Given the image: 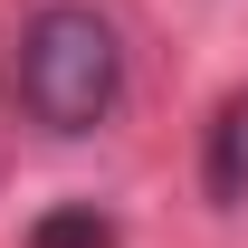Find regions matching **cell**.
I'll return each instance as SVG.
<instances>
[{
  "label": "cell",
  "mask_w": 248,
  "mask_h": 248,
  "mask_svg": "<svg viewBox=\"0 0 248 248\" xmlns=\"http://www.w3.org/2000/svg\"><path fill=\"white\" fill-rule=\"evenodd\" d=\"M19 105L48 134H95L124 105V38L86 0H48L19 29Z\"/></svg>",
  "instance_id": "6da1fadb"
},
{
  "label": "cell",
  "mask_w": 248,
  "mask_h": 248,
  "mask_svg": "<svg viewBox=\"0 0 248 248\" xmlns=\"http://www.w3.org/2000/svg\"><path fill=\"white\" fill-rule=\"evenodd\" d=\"M239 191H248V95L219 105L210 124V201H239Z\"/></svg>",
  "instance_id": "7a4b0ae2"
},
{
  "label": "cell",
  "mask_w": 248,
  "mask_h": 248,
  "mask_svg": "<svg viewBox=\"0 0 248 248\" xmlns=\"http://www.w3.org/2000/svg\"><path fill=\"white\" fill-rule=\"evenodd\" d=\"M29 248H115V219L95 210V201H86V210H48L29 229Z\"/></svg>",
  "instance_id": "3957f363"
}]
</instances>
